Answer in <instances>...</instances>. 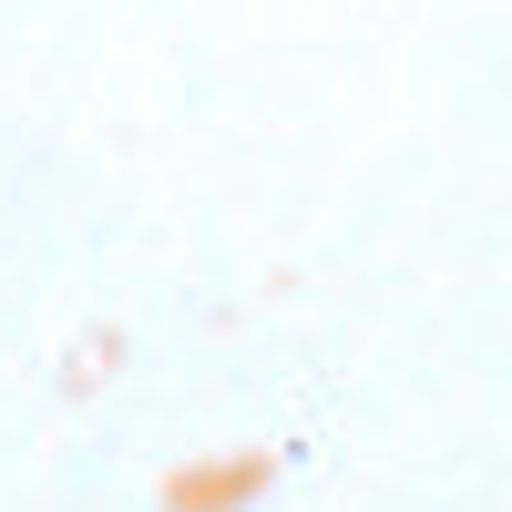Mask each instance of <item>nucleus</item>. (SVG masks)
<instances>
[]
</instances>
